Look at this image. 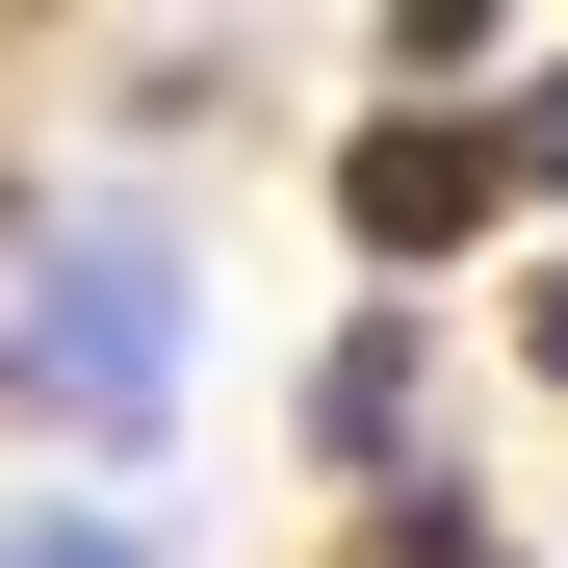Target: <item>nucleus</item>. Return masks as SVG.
<instances>
[{"mask_svg": "<svg viewBox=\"0 0 568 568\" xmlns=\"http://www.w3.org/2000/svg\"><path fill=\"white\" fill-rule=\"evenodd\" d=\"M0 414L78 439V465H155V414H181V233L155 207H52L27 233V284H0Z\"/></svg>", "mask_w": 568, "mask_h": 568, "instance_id": "1", "label": "nucleus"}, {"mask_svg": "<svg viewBox=\"0 0 568 568\" xmlns=\"http://www.w3.org/2000/svg\"><path fill=\"white\" fill-rule=\"evenodd\" d=\"M491 207H517V155H491V104H439V78H414V104H362V130H336V233L388 258V284H414V258H465Z\"/></svg>", "mask_w": 568, "mask_h": 568, "instance_id": "2", "label": "nucleus"}, {"mask_svg": "<svg viewBox=\"0 0 568 568\" xmlns=\"http://www.w3.org/2000/svg\"><path fill=\"white\" fill-rule=\"evenodd\" d=\"M414 388H439L414 311H362V336H336V388H311V439H336V465H414Z\"/></svg>", "mask_w": 568, "mask_h": 568, "instance_id": "3", "label": "nucleus"}, {"mask_svg": "<svg viewBox=\"0 0 568 568\" xmlns=\"http://www.w3.org/2000/svg\"><path fill=\"white\" fill-rule=\"evenodd\" d=\"M0 568H155V517H104V491H27V517H0Z\"/></svg>", "mask_w": 568, "mask_h": 568, "instance_id": "4", "label": "nucleus"}, {"mask_svg": "<svg viewBox=\"0 0 568 568\" xmlns=\"http://www.w3.org/2000/svg\"><path fill=\"white\" fill-rule=\"evenodd\" d=\"M491 155H517V181H542V207H568V52H542V78H517V104H491Z\"/></svg>", "mask_w": 568, "mask_h": 568, "instance_id": "5", "label": "nucleus"}, {"mask_svg": "<svg viewBox=\"0 0 568 568\" xmlns=\"http://www.w3.org/2000/svg\"><path fill=\"white\" fill-rule=\"evenodd\" d=\"M388 52H414V78H465V52H491V0H388Z\"/></svg>", "mask_w": 568, "mask_h": 568, "instance_id": "6", "label": "nucleus"}, {"mask_svg": "<svg viewBox=\"0 0 568 568\" xmlns=\"http://www.w3.org/2000/svg\"><path fill=\"white\" fill-rule=\"evenodd\" d=\"M517 362H542V388H568V258H542V311H517Z\"/></svg>", "mask_w": 568, "mask_h": 568, "instance_id": "7", "label": "nucleus"}]
</instances>
